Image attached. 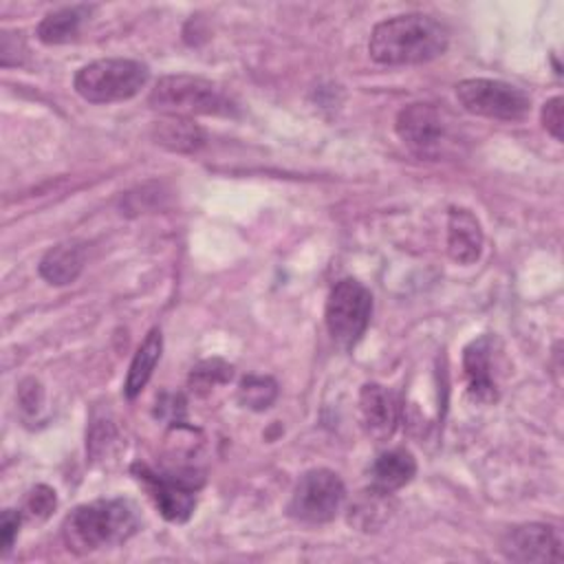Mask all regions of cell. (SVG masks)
Returning a JSON list of instances; mask_svg holds the SVG:
<instances>
[{
	"instance_id": "cell-1",
	"label": "cell",
	"mask_w": 564,
	"mask_h": 564,
	"mask_svg": "<svg viewBox=\"0 0 564 564\" xmlns=\"http://www.w3.org/2000/svg\"><path fill=\"white\" fill-rule=\"evenodd\" d=\"M449 31L443 22L423 13L394 15L379 22L368 40V53L386 66L425 64L447 51Z\"/></svg>"
},
{
	"instance_id": "cell-2",
	"label": "cell",
	"mask_w": 564,
	"mask_h": 564,
	"mask_svg": "<svg viewBox=\"0 0 564 564\" xmlns=\"http://www.w3.org/2000/svg\"><path fill=\"white\" fill-rule=\"evenodd\" d=\"M139 529V516L128 500H95L75 507L62 524V538L73 553H93L130 540Z\"/></svg>"
},
{
	"instance_id": "cell-3",
	"label": "cell",
	"mask_w": 564,
	"mask_h": 564,
	"mask_svg": "<svg viewBox=\"0 0 564 564\" xmlns=\"http://www.w3.org/2000/svg\"><path fill=\"white\" fill-rule=\"evenodd\" d=\"M148 104L167 117L236 115L234 101L209 79L196 75H163L148 95Z\"/></svg>"
},
{
	"instance_id": "cell-4",
	"label": "cell",
	"mask_w": 564,
	"mask_h": 564,
	"mask_svg": "<svg viewBox=\"0 0 564 564\" xmlns=\"http://www.w3.org/2000/svg\"><path fill=\"white\" fill-rule=\"evenodd\" d=\"M145 64L126 57L95 59L75 73V93L90 104H112L134 97L148 84Z\"/></svg>"
},
{
	"instance_id": "cell-5",
	"label": "cell",
	"mask_w": 564,
	"mask_h": 564,
	"mask_svg": "<svg viewBox=\"0 0 564 564\" xmlns=\"http://www.w3.org/2000/svg\"><path fill=\"white\" fill-rule=\"evenodd\" d=\"M394 130L403 145L419 159L436 161L452 148L454 137L447 115L434 104H410L399 110Z\"/></svg>"
},
{
	"instance_id": "cell-6",
	"label": "cell",
	"mask_w": 564,
	"mask_h": 564,
	"mask_svg": "<svg viewBox=\"0 0 564 564\" xmlns=\"http://www.w3.org/2000/svg\"><path fill=\"white\" fill-rule=\"evenodd\" d=\"M132 474L165 520L185 522L192 516L196 505V489L203 482L194 469L156 471L143 463H134Z\"/></svg>"
},
{
	"instance_id": "cell-7",
	"label": "cell",
	"mask_w": 564,
	"mask_h": 564,
	"mask_svg": "<svg viewBox=\"0 0 564 564\" xmlns=\"http://www.w3.org/2000/svg\"><path fill=\"white\" fill-rule=\"evenodd\" d=\"M456 99L467 112L498 121H522L531 110V97L500 79H463L456 86Z\"/></svg>"
},
{
	"instance_id": "cell-8",
	"label": "cell",
	"mask_w": 564,
	"mask_h": 564,
	"mask_svg": "<svg viewBox=\"0 0 564 564\" xmlns=\"http://www.w3.org/2000/svg\"><path fill=\"white\" fill-rule=\"evenodd\" d=\"M370 313H372L370 291L352 278L339 280L330 289L326 300V313H324L326 328L337 344H341L344 348H350L366 333Z\"/></svg>"
},
{
	"instance_id": "cell-9",
	"label": "cell",
	"mask_w": 564,
	"mask_h": 564,
	"mask_svg": "<svg viewBox=\"0 0 564 564\" xmlns=\"http://www.w3.org/2000/svg\"><path fill=\"white\" fill-rule=\"evenodd\" d=\"M344 498L346 487L335 471L324 467L308 469L300 476L293 489L289 513L306 524H324L339 513Z\"/></svg>"
},
{
	"instance_id": "cell-10",
	"label": "cell",
	"mask_w": 564,
	"mask_h": 564,
	"mask_svg": "<svg viewBox=\"0 0 564 564\" xmlns=\"http://www.w3.org/2000/svg\"><path fill=\"white\" fill-rule=\"evenodd\" d=\"M500 549L505 557L513 562H560L562 560V540L555 527L542 522H527L511 527Z\"/></svg>"
},
{
	"instance_id": "cell-11",
	"label": "cell",
	"mask_w": 564,
	"mask_h": 564,
	"mask_svg": "<svg viewBox=\"0 0 564 564\" xmlns=\"http://www.w3.org/2000/svg\"><path fill=\"white\" fill-rule=\"evenodd\" d=\"M359 410L364 430L375 441H386L392 436L397 423H399V405L383 386L379 383H366L359 392Z\"/></svg>"
},
{
	"instance_id": "cell-12",
	"label": "cell",
	"mask_w": 564,
	"mask_h": 564,
	"mask_svg": "<svg viewBox=\"0 0 564 564\" xmlns=\"http://www.w3.org/2000/svg\"><path fill=\"white\" fill-rule=\"evenodd\" d=\"M463 368L467 377V392L478 403H494L498 390L491 377V337L480 335L463 350Z\"/></svg>"
},
{
	"instance_id": "cell-13",
	"label": "cell",
	"mask_w": 564,
	"mask_h": 564,
	"mask_svg": "<svg viewBox=\"0 0 564 564\" xmlns=\"http://www.w3.org/2000/svg\"><path fill=\"white\" fill-rule=\"evenodd\" d=\"M447 253L458 264H474L482 253V227L465 207H452L447 214Z\"/></svg>"
},
{
	"instance_id": "cell-14",
	"label": "cell",
	"mask_w": 564,
	"mask_h": 564,
	"mask_svg": "<svg viewBox=\"0 0 564 564\" xmlns=\"http://www.w3.org/2000/svg\"><path fill=\"white\" fill-rule=\"evenodd\" d=\"M414 474H416V460L412 452H408L405 447L381 452L370 467L372 489L381 494H392L405 487L414 478Z\"/></svg>"
},
{
	"instance_id": "cell-15",
	"label": "cell",
	"mask_w": 564,
	"mask_h": 564,
	"mask_svg": "<svg viewBox=\"0 0 564 564\" xmlns=\"http://www.w3.org/2000/svg\"><path fill=\"white\" fill-rule=\"evenodd\" d=\"M86 262V251L79 242H59L51 247L40 260V275L55 286L70 284L79 278Z\"/></svg>"
},
{
	"instance_id": "cell-16",
	"label": "cell",
	"mask_w": 564,
	"mask_h": 564,
	"mask_svg": "<svg viewBox=\"0 0 564 564\" xmlns=\"http://www.w3.org/2000/svg\"><path fill=\"white\" fill-rule=\"evenodd\" d=\"M152 139L172 152H196L205 143V132L189 117H167L154 121Z\"/></svg>"
},
{
	"instance_id": "cell-17",
	"label": "cell",
	"mask_w": 564,
	"mask_h": 564,
	"mask_svg": "<svg viewBox=\"0 0 564 564\" xmlns=\"http://www.w3.org/2000/svg\"><path fill=\"white\" fill-rule=\"evenodd\" d=\"M161 350H163V337H161V330L159 328H152L145 339L141 341V346L137 348L132 361H130V368H128V375H126V383H123V394L128 399H134L143 388L145 383L150 381L159 359H161Z\"/></svg>"
},
{
	"instance_id": "cell-18",
	"label": "cell",
	"mask_w": 564,
	"mask_h": 564,
	"mask_svg": "<svg viewBox=\"0 0 564 564\" xmlns=\"http://www.w3.org/2000/svg\"><path fill=\"white\" fill-rule=\"evenodd\" d=\"M88 13H90V7H86V4L55 9L42 18L35 33L44 44L70 42L79 33V26L88 18Z\"/></svg>"
},
{
	"instance_id": "cell-19",
	"label": "cell",
	"mask_w": 564,
	"mask_h": 564,
	"mask_svg": "<svg viewBox=\"0 0 564 564\" xmlns=\"http://www.w3.org/2000/svg\"><path fill=\"white\" fill-rule=\"evenodd\" d=\"M278 397V383L271 377H260V375H249L240 381L238 388V399L245 408L251 410H267Z\"/></svg>"
},
{
	"instance_id": "cell-20",
	"label": "cell",
	"mask_w": 564,
	"mask_h": 564,
	"mask_svg": "<svg viewBox=\"0 0 564 564\" xmlns=\"http://www.w3.org/2000/svg\"><path fill=\"white\" fill-rule=\"evenodd\" d=\"M231 366L223 359H205L189 372V388L196 394H207L218 383H227L231 379Z\"/></svg>"
},
{
	"instance_id": "cell-21",
	"label": "cell",
	"mask_w": 564,
	"mask_h": 564,
	"mask_svg": "<svg viewBox=\"0 0 564 564\" xmlns=\"http://www.w3.org/2000/svg\"><path fill=\"white\" fill-rule=\"evenodd\" d=\"M55 505H57L55 491L46 485H37L26 494L22 516H26L29 520H46L55 509Z\"/></svg>"
},
{
	"instance_id": "cell-22",
	"label": "cell",
	"mask_w": 564,
	"mask_h": 564,
	"mask_svg": "<svg viewBox=\"0 0 564 564\" xmlns=\"http://www.w3.org/2000/svg\"><path fill=\"white\" fill-rule=\"evenodd\" d=\"M562 97H553L542 106V126L546 128V132L562 141L564 137V115H562Z\"/></svg>"
},
{
	"instance_id": "cell-23",
	"label": "cell",
	"mask_w": 564,
	"mask_h": 564,
	"mask_svg": "<svg viewBox=\"0 0 564 564\" xmlns=\"http://www.w3.org/2000/svg\"><path fill=\"white\" fill-rule=\"evenodd\" d=\"M22 33L18 31H2L0 37V59L2 66H18L22 62V51H24V40L20 37Z\"/></svg>"
},
{
	"instance_id": "cell-24",
	"label": "cell",
	"mask_w": 564,
	"mask_h": 564,
	"mask_svg": "<svg viewBox=\"0 0 564 564\" xmlns=\"http://www.w3.org/2000/svg\"><path fill=\"white\" fill-rule=\"evenodd\" d=\"M22 522V511L15 509H4L2 511V520H0V540H2V555L11 551L15 538H18V529Z\"/></svg>"
}]
</instances>
